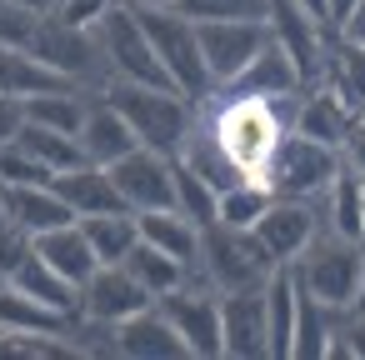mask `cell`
Segmentation results:
<instances>
[{
	"mask_svg": "<svg viewBox=\"0 0 365 360\" xmlns=\"http://www.w3.org/2000/svg\"><path fill=\"white\" fill-rule=\"evenodd\" d=\"M200 125L220 140V150L230 155V165L240 175L265 180L270 155L280 150V140L295 125V96H250V91H210L195 106Z\"/></svg>",
	"mask_w": 365,
	"mask_h": 360,
	"instance_id": "obj_1",
	"label": "cell"
},
{
	"mask_svg": "<svg viewBox=\"0 0 365 360\" xmlns=\"http://www.w3.org/2000/svg\"><path fill=\"white\" fill-rule=\"evenodd\" d=\"M290 270H295L300 290H310L320 305L350 315L365 290V240H350V235H335L320 225V235L290 260Z\"/></svg>",
	"mask_w": 365,
	"mask_h": 360,
	"instance_id": "obj_2",
	"label": "cell"
},
{
	"mask_svg": "<svg viewBox=\"0 0 365 360\" xmlns=\"http://www.w3.org/2000/svg\"><path fill=\"white\" fill-rule=\"evenodd\" d=\"M135 130L140 145L160 150V155H175L195 125V101L180 96V91H160V86H130V81H110L101 91Z\"/></svg>",
	"mask_w": 365,
	"mask_h": 360,
	"instance_id": "obj_3",
	"label": "cell"
},
{
	"mask_svg": "<svg viewBox=\"0 0 365 360\" xmlns=\"http://www.w3.org/2000/svg\"><path fill=\"white\" fill-rule=\"evenodd\" d=\"M200 280H210L220 295L230 290H255L275 275V255L265 250V240L255 230H240V225H200V265H195Z\"/></svg>",
	"mask_w": 365,
	"mask_h": 360,
	"instance_id": "obj_4",
	"label": "cell"
},
{
	"mask_svg": "<svg viewBox=\"0 0 365 360\" xmlns=\"http://www.w3.org/2000/svg\"><path fill=\"white\" fill-rule=\"evenodd\" d=\"M135 16H140V26H145V36H150V46H155V56H160V66H165V76H170V86L200 106V101L215 91V81H210L205 56H200L195 21H190L185 11H175V6H145V0H135Z\"/></svg>",
	"mask_w": 365,
	"mask_h": 360,
	"instance_id": "obj_5",
	"label": "cell"
},
{
	"mask_svg": "<svg viewBox=\"0 0 365 360\" xmlns=\"http://www.w3.org/2000/svg\"><path fill=\"white\" fill-rule=\"evenodd\" d=\"M101 46H106V61H110V81H130V86H160V91H175L140 16H135V0H110V11L101 16L96 26Z\"/></svg>",
	"mask_w": 365,
	"mask_h": 360,
	"instance_id": "obj_6",
	"label": "cell"
},
{
	"mask_svg": "<svg viewBox=\"0 0 365 360\" xmlns=\"http://www.w3.org/2000/svg\"><path fill=\"white\" fill-rule=\"evenodd\" d=\"M340 150L335 145H325V140H310V135H300V130H290L285 140H280V150L270 155V170H265V185L275 190V195H290V200H315L320 205V195L330 190V180L340 175Z\"/></svg>",
	"mask_w": 365,
	"mask_h": 360,
	"instance_id": "obj_7",
	"label": "cell"
},
{
	"mask_svg": "<svg viewBox=\"0 0 365 360\" xmlns=\"http://www.w3.org/2000/svg\"><path fill=\"white\" fill-rule=\"evenodd\" d=\"M31 51L46 66H56L66 81H76L81 91H106L110 86V61H106V46H101L96 31H76V26H61V21L41 16Z\"/></svg>",
	"mask_w": 365,
	"mask_h": 360,
	"instance_id": "obj_8",
	"label": "cell"
},
{
	"mask_svg": "<svg viewBox=\"0 0 365 360\" xmlns=\"http://www.w3.org/2000/svg\"><path fill=\"white\" fill-rule=\"evenodd\" d=\"M165 310V320L180 330V340L190 345L195 360H225V345H220V290L200 275H190L185 285H175L170 295L155 300Z\"/></svg>",
	"mask_w": 365,
	"mask_h": 360,
	"instance_id": "obj_9",
	"label": "cell"
},
{
	"mask_svg": "<svg viewBox=\"0 0 365 360\" xmlns=\"http://www.w3.org/2000/svg\"><path fill=\"white\" fill-rule=\"evenodd\" d=\"M195 36H200L205 71L220 91L260 56V46L270 41V21H195Z\"/></svg>",
	"mask_w": 365,
	"mask_h": 360,
	"instance_id": "obj_10",
	"label": "cell"
},
{
	"mask_svg": "<svg viewBox=\"0 0 365 360\" xmlns=\"http://www.w3.org/2000/svg\"><path fill=\"white\" fill-rule=\"evenodd\" d=\"M115 190L130 210H160L175 205V155H160L150 145H135L130 155H120L110 165Z\"/></svg>",
	"mask_w": 365,
	"mask_h": 360,
	"instance_id": "obj_11",
	"label": "cell"
},
{
	"mask_svg": "<svg viewBox=\"0 0 365 360\" xmlns=\"http://www.w3.org/2000/svg\"><path fill=\"white\" fill-rule=\"evenodd\" d=\"M220 345H225V360H270L265 285L220 295Z\"/></svg>",
	"mask_w": 365,
	"mask_h": 360,
	"instance_id": "obj_12",
	"label": "cell"
},
{
	"mask_svg": "<svg viewBox=\"0 0 365 360\" xmlns=\"http://www.w3.org/2000/svg\"><path fill=\"white\" fill-rule=\"evenodd\" d=\"M255 235L265 240V250L275 255V265H290L315 235H320V205L315 200H290V195H275L270 210L255 220Z\"/></svg>",
	"mask_w": 365,
	"mask_h": 360,
	"instance_id": "obj_13",
	"label": "cell"
},
{
	"mask_svg": "<svg viewBox=\"0 0 365 360\" xmlns=\"http://www.w3.org/2000/svg\"><path fill=\"white\" fill-rule=\"evenodd\" d=\"M155 305V295L125 270V265H101L86 285H81V315L91 320H106V325H120L130 320L135 310Z\"/></svg>",
	"mask_w": 365,
	"mask_h": 360,
	"instance_id": "obj_14",
	"label": "cell"
},
{
	"mask_svg": "<svg viewBox=\"0 0 365 360\" xmlns=\"http://www.w3.org/2000/svg\"><path fill=\"white\" fill-rule=\"evenodd\" d=\"M115 355H125V360H185L190 345L180 340V330L165 320L160 305H145L115 325Z\"/></svg>",
	"mask_w": 365,
	"mask_h": 360,
	"instance_id": "obj_15",
	"label": "cell"
},
{
	"mask_svg": "<svg viewBox=\"0 0 365 360\" xmlns=\"http://www.w3.org/2000/svg\"><path fill=\"white\" fill-rule=\"evenodd\" d=\"M350 125H355V110L320 81V86H305L300 96H295V125L290 130H300V135H310V140H325V145H345V135H350Z\"/></svg>",
	"mask_w": 365,
	"mask_h": 360,
	"instance_id": "obj_16",
	"label": "cell"
},
{
	"mask_svg": "<svg viewBox=\"0 0 365 360\" xmlns=\"http://www.w3.org/2000/svg\"><path fill=\"white\" fill-rule=\"evenodd\" d=\"M140 140H135V130H130V120L96 91L91 96V110H86V120H81V150H86V160H96V165H115L120 155H130Z\"/></svg>",
	"mask_w": 365,
	"mask_h": 360,
	"instance_id": "obj_17",
	"label": "cell"
},
{
	"mask_svg": "<svg viewBox=\"0 0 365 360\" xmlns=\"http://www.w3.org/2000/svg\"><path fill=\"white\" fill-rule=\"evenodd\" d=\"M0 190H6V215H11L16 225H26L31 235H46V230L76 220L71 200H66L51 180H36V185H0Z\"/></svg>",
	"mask_w": 365,
	"mask_h": 360,
	"instance_id": "obj_18",
	"label": "cell"
},
{
	"mask_svg": "<svg viewBox=\"0 0 365 360\" xmlns=\"http://www.w3.org/2000/svg\"><path fill=\"white\" fill-rule=\"evenodd\" d=\"M225 91H250V96H300L305 81H300V66L290 61V51L270 36V41L260 46V56H255Z\"/></svg>",
	"mask_w": 365,
	"mask_h": 360,
	"instance_id": "obj_19",
	"label": "cell"
},
{
	"mask_svg": "<svg viewBox=\"0 0 365 360\" xmlns=\"http://www.w3.org/2000/svg\"><path fill=\"white\" fill-rule=\"evenodd\" d=\"M51 185L71 200L76 220H81V215H106V210H130V205L120 200V190H115L110 165H96V160H86V165H76V170L56 175Z\"/></svg>",
	"mask_w": 365,
	"mask_h": 360,
	"instance_id": "obj_20",
	"label": "cell"
},
{
	"mask_svg": "<svg viewBox=\"0 0 365 360\" xmlns=\"http://www.w3.org/2000/svg\"><path fill=\"white\" fill-rule=\"evenodd\" d=\"M135 220H140V240H150L155 250L185 260L190 270L200 265V225H195L185 210L160 205V210H135Z\"/></svg>",
	"mask_w": 365,
	"mask_h": 360,
	"instance_id": "obj_21",
	"label": "cell"
},
{
	"mask_svg": "<svg viewBox=\"0 0 365 360\" xmlns=\"http://www.w3.org/2000/svg\"><path fill=\"white\" fill-rule=\"evenodd\" d=\"M36 255H41L46 265H56L71 285H86V280L101 270V255L91 250V240H86L81 220H71V225H56V230L36 235Z\"/></svg>",
	"mask_w": 365,
	"mask_h": 360,
	"instance_id": "obj_22",
	"label": "cell"
},
{
	"mask_svg": "<svg viewBox=\"0 0 365 360\" xmlns=\"http://www.w3.org/2000/svg\"><path fill=\"white\" fill-rule=\"evenodd\" d=\"M11 285L21 290V295H31L36 305H46V310H56V315H81V285H71L56 265H46L36 250L11 270Z\"/></svg>",
	"mask_w": 365,
	"mask_h": 360,
	"instance_id": "obj_23",
	"label": "cell"
},
{
	"mask_svg": "<svg viewBox=\"0 0 365 360\" xmlns=\"http://www.w3.org/2000/svg\"><path fill=\"white\" fill-rule=\"evenodd\" d=\"M320 225L350 240H365V175L340 165V175L330 180V190L320 195Z\"/></svg>",
	"mask_w": 365,
	"mask_h": 360,
	"instance_id": "obj_24",
	"label": "cell"
},
{
	"mask_svg": "<svg viewBox=\"0 0 365 360\" xmlns=\"http://www.w3.org/2000/svg\"><path fill=\"white\" fill-rule=\"evenodd\" d=\"M340 310L320 305L310 290L295 285V340H290V360H325L335 330H340Z\"/></svg>",
	"mask_w": 365,
	"mask_h": 360,
	"instance_id": "obj_25",
	"label": "cell"
},
{
	"mask_svg": "<svg viewBox=\"0 0 365 360\" xmlns=\"http://www.w3.org/2000/svg\"><path fill=\"white\" fill-rule=\"evenodd\" d=\"M61 86H76V81H66L36 51L0 41V96H41V91H61Z\"/></svg>",
	"mask_w": 365,
	"mask_h": 360,
	"instance_id": "obj_26",
	"label": "cell"
},
{
	"mask_svg": "<svg viewBox=\"0 0 365 360\" xmlns=\"http://www.w3.org/2000/svg\"><path fill=\"white\" fill-rule=\"evenodd\" d=\"M81 230L91 240V250L101 255V265H120L135 245H140V220L135 210H106V215H81Z\"/></svg>",
	"mask_w": 365,
	"mask_h": 360,
	"instance_id": "obj_27",
	"label": "cell"
},
{
	"mask_svg": "<svg viewBox=\"0 0 365 360\" xmlns=\"http://www.w3.org/2000/svg\"><path fill=\"white\" fill-rule=\"evenodd\" d=\"M91 96L96 91H81V86H61V91L26 96V120L51 125V130H66V135H81V120L91 110Z\"/></svg>",
	"mask_w": 365,
	"mask_h": 360,
	"instance_id": "obj_28",
	"label": "cell"
},
{
	"mask_svg": "<svg viewBox=\"0 0 365 360\" xmlns=\"http://www.w3.org/2000/svg\"><path fill=\"white\" fill-rule=\"evenodd\" d=\"M265 315H270V360H290V340H295V270L275 265V275L265 280Z\"/></svg>",
	"mask_w": 365,
	"mask_h": 360,
	"instance_id": "obj_29",
	"label": "cell"
},
{
	"mask_svg": "<svg viewBox=\"0 0 365 360\" xmlns=\"http://www.w3.org/2000/svg\"><path fill=\"white\" fill-rule=\"evenodd\" d=\"M355 115H360V106H365V46H355V41H330V51H325V76H320Z\"/></svg>",
	"mask_w": 365,
	"mask_h": 360,
	"instance_id": "obj_30",
	"label": "cell"
},
{
	"mask_svg": "<svg viewBox=\"0 0 365 360\" xmlns=\"http://www.w3.org/2000/svg\"><path fill=\"white\" fill-rule=\"evenodd\" d=\"M120 265H125V270H130V275H135V280H140V285H145V290H150L155 300H160V295H170L175 285H185V280L195 275V270H190L185 260H175V255L155 250L150 240H140V245H135V250H130V255H125Z\"/></svg>",
	"mask_w": 365,
	"mask_h": 360,
	"instance_id": "obj_31",
	"label": "cell"
},
{
	"mask_svg": "<svg viewBox=\"0 0 365 360\" xmlns=\"http://www.w3.org/2000/svg\"><path fill=\"white\" fill-rule=\"evenodd\" d=\"M21 145H26V150L51 170V180H56V175H66V170H76V165H86L81 135H66V130H51V125H36V120H26Z\"/></svg>",
	"mask_w": 365,
	"mask_h": 360,
	"instance_id": "obj_32",
	"label": "cell"
},
{
	"mask_svg": "<svg viewBox=\"0 0 365 360\" xmlns=\"http://www.w3.org/2000/svg\"><path fill=\"white\" fill-rule=\"evenodd\" d=\"M270 200H275V190H270L265 180L245 175V180H235V185H225V190H220V200H215V220H220V225L255 230V220L270 210Z\"/></svg>",
	"mask_w": 365,
	"mask_h": 360,
	"instance_id": "obj_33",
	"label": "cell"
},
{
	"mask_svg": "<svg viewBox=\"0 0 365 360\" xmlns=\"http://www.w3.org/2000/svg\"><path fill=\"white\" fill-rule=\"evenodd\" d=\"M215 200H220V190L205 175H195L190 165L175 160V210H185L195 225H210L215 220Z\"/></svg>",
	"mask_w": 365,
	"mask_h": 360,
	"instance_id": "obj_34",
	"label": "cell"
},
{
	"mask_svg": "<svg viewBox=\"0 0 365 360\" xmlns=\"http://www.w3.org/2000/svg\"><path fill=\"white\" fill-rule=\"evenodd\" d=\"M190 21H270V0H180Z\"/></svg>",
	"mask_w": 365,
	"mask_h": 360,
	"instance_id": "obj_35",
	"label": "cell"
},
{
	"mask_svg": "<svg viewBox=\"0 0 365 360\" xmlns=\"http://www.w3.org/2000/svg\"><path fill=\"white\" fill-rule=\"evenodd\" d=\"M36 180H51V170H46L21 140L0 145V185H36Z\"/></svg>",
	"mask_w": 365,
	"mask_h": 360,
	"instance_id": "obj_36",
	"label": "cell"
},
{
	"mask_svg": "<svg viewBox=\"0 0 365 360\" xmlns=\"http://www.w3.org/2000/svg\"><path fill=\"white\" fill-rule=\"evenodd\" d=\"M31 250H36V235L6 215V220H0V280H11V270H16Z\"/></svg>",
	"mask_w": 365,
	"mask_h": 360,
	"instance_id": "obj_37",
	"label": "cell"
},
{
	"mask_svg": "<svg viewBox=\"0 0 365 360\" xmlns=\"http://www.w3.org/2000/svg\"><path fill=\"white\" fill-rule=\"evenodd\" d=\"M26 130V96H0V145L21 140Z\"/></svg>",
	"mask_w": 365,
	"mask_h": 360,
	"instance_id": "obj_38",
	"label": "cell"
},
{
	"mask_svg": "<svg viewBox=\"0 0 365 360\" xmlns=\"http://www.w3.org/2000/svg\"><path fill=\"white\" fill-rule=\"evenodd\" d=\"M340 335H345L350 355H355V360H365V305H355V310L340 320Z\"/></svg>",
	"mask_w": 365,
	"mask_h": 360,
	"instance_id": "obj_39",
	"label": "cell"
},
{
	"mask_svg": "<svg viewBox=\"0 0 365 360\" xmlns=\"http://www.w3.org/2000/svg\"><path fill=\"white\" fill-rule=\"evenodd\" d=\"M340 160L365 175V125H360V115H355V125H350V135H345V145H340Z\"/></svg>",
	"mask_w": 365,
	"mask_h": 360,
	"instance_id": "obj_40",
	"label": "cell"
},
{
	"mask_svg": "<svg viewBox=\"0 0 365 360\" xmlns=\"http://www.w3.org/2000/svg\"><path fill=\"white\" fill-rule=\"evenodd\" d=\"M335 36H340V41H355V46H365V0H360V6H355V11H350L340 26H335Z\"/></svg>",
	"mask_w": 365,
	"mask_h": 360,
	"instance_id": "obj_41",
	"label": "cell"
},
{
	"mask_svg": "<svg viewBox=\"0 0 365 360\" xmlns=\"http://www.w3.org/2000/svg\"><path fill=\"white\" fill-rule=\"evenodd\" d=\"M355 6H360V0H325V11H330V26H340V21H345Z\"/></svg>",
	"mask_w": 365,
	"mask_h": 360,
	"instance_id": "obj_42",
	"label": "cell"
},
{
	"mask_svg": "<svg viewBox=\"0 0 365 360\" xmlns=\"http://www.w3.org/2000/svg\"><path fill=\"white\" fill-rule=\"evenodd\" d=\"M145 6H180V0H145Z\"/></svg>",
	"mask_w": 365,
	"mask_h": 360,
	"instance_id": "obj_43",
	"label": "cell"
},
{
	"mask_svg": "<svg viewBox=\"0 0 365 360\" xmlns=\"http://www.w3.org/2000/svg\"><path fill=\"white\" fill-rule=\"evenodd\" d=\"M0 220H6V190H0Z\"/></svg>",
	"mask_w": 365,
	"mask_h": 360,
	"instance_id": "obj_44",
	"label": "cell"
},
{
	"mask_svg": "<svg viewBox=\"0 0 365 360\" xmlns=\"http://www.w3.org/2000/svg\"><path fill=\"white\" fill-rule=\"evenodd\" d=\"M360 125H365V106H360Z\"/></svg>",
	"mask_w": 365,
	"mask_h": 360,
	"instance_id": "obj_45",
	"label": "cell"
},
{
	"mask_svg": "<svg viewBox=\"0 0 365 360\" xmlns=\"http://www.w3.org/2000/svg\"><path fill=\"white\" fill-rule=\"evenodd\" d=\"M360 305H365V290H360Z\"/></svg>",
	"mask_w": 365,
	"mask_h": 360,
	"instance_id": "obj_46",
	"label": "cell"
}]
</instances>
